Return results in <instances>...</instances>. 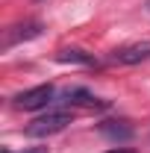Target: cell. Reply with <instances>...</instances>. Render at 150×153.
<instances>
[{
	"label": "cell",
	"mask_w": 150,
	"mask_h": 153,
	"mask_svg": "<svg viewBox=\"0 0 150 153\" xmlns=\"http://www.w3.org/2000/svg\"><path fill=\"white\" fill-rule=\"evenodd\" d=\"M68 124H71V112H47V115L36 118V121L27 127V135H33V138H47V135L62 133Z\"/></svg>",
	"instance_id": "6da1fadb"
},
{
	"label": "cell",
	"mask_w": 150,
	"mask_h": 153,
	"mask_svg": "<svg viewBox=\"0 0 150 153\" xmlns=\"http://www.w3.org/2000/svg\"><path fill=\"white\" fill-rule=\"evenodd\" d=\"M53 97H56V88L53 85H36L30 91H21L15 97V106L18 109H27V112H36V109H44L47 103H53Z\"/></svg>",
	"instance_id": "7a4b0ae2"
},
{
	"label": "cell",
	"mask_w": 150,
	"mask_h": 153,
	"mask_svg": "<svg viewBox=\"0 0 150 153\" xmlns=\"http://www.w3.org/2000/svg\"><path fill=\"white\" fill-rule=\"evenodd\" d=\"M150 59V38L147 41H132V44H124V47H118L109 53V62L112 65H138V62H144Z\"/></svg>",
	"instance_id": "3957f363"
},
{
	"label": "cell",
	"mask_w": 150,
	"mask_h": 153,
	"mask_svg": "<svg viewBox=\"0 0 150 153\" xmlns=\"http://www.w3.org/2000/svg\"><path fill=\"white\" fill-rule=\"evenodd\" d=\"M41 36V24L36 21H30V24H15V27H9L6 33H3V50H12L15 44L21 41H30V38Z\"/></svg>",
	"instance_id": "277c9868"
},
{
	"label": "cell",
	"mask_w": 150,
	"mask_h": 153,
	"mask_svg": "<svg viewBox=\"0 0 150 153\" xmlns=\"http://www.w3.org/2000/svg\"><path fill=\"white\" fill-rule=\"evenodd\" d=\"M62 103H71V106H88V109H103L106 100H97L91 91L85 88H65L62 91Z\"/></svg>",
	"instance_id": "5b68a950"
},
{
	"label": "cell",
	"mask_w": 150,
	"mask_h": 153,
	"mask_svg": "<svg viewBox=\"0 0 150 153\" xmlns=\"http://www.w3.org/2000/svg\"><path fill=\"white\" fill-rule=\"evenodd\" d=\"M97 130L106 135V138H115V141H127V138H132V127L127 124V121H103Z\"/></svg>",
	"instance_id": "8992f818"
},
{
	"label": "cell",
	"mask_w": 150,
	"mask_h": 153,
	"mask_svg": "<svg viewBox=\"0 0 150 153\" xmlns=\"http://www.w3.org/2000/svg\"><path fill=\"white\" fill-rule=\"evenodd\" d=\"M56 59H59V62H65V65H68V62H74V65H94V56H88L85 50H76V47L62 50Z\"/></svg>",
	"instance_id": "52a82bcc"
},
{
	"label": "cell",
	"mask_w": 150,
	"mask_h": 153,
	"mask_svg": "<svg viewBox=\"0 0 150 153\" xmlns=\"http://www.w3.org/2000/svg\"><path fill=\"white\" fill-rule=\"evenodd\" d=\"M106 153H135V150H130V147H115V150H106Z\"/></svg>",
	"instance_id": "ba28073f"
},
{
	"label": "cell",
	"mask_w": 150,
	"mask_h": 153,
	"mask_svg": "<svg viewBox=\"0 0 150 153\" xmlns=\"http://www.w3.org/2000/svg\"><path fill=\"white\" fill-rule=\"evenodd\" d=\"M24 153H47V147H30V150H24Z\"/></svg>",
	"instance_id": "9c48e42d"
},
{
	"label": "cell",
	"mask_w": 150,
	"mask_h": 153,
	"mask_svg": "<svg viewBox=\"0 0 150 153\" xmlns=\"http://www.w3.org/2000/svg\"><path fill=\"white\" fill-rule=\"evenodd\" d=\"M147 12H150V0H147Z\"/></svg>",
	"instance_id": "30bf717a"
}]
</instances>
